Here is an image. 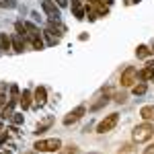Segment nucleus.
I'll return each instance as SVG.
<instances>
[{"mask_svg":"<svg viewBox=\"0 0 154 154\" xmlns=\"http://www.w3.org/2000/svg\"><path fill=\"white\" fill-rule=\"evenodd\" d=\"M113 101H115V103H125V101H128V93H115Z\"/></svg>","mask_w":154,"mask_h":154,"instance_id":"30","label":"nucleus"},{"mask_svg":"<svg viewBox=\"0 0 154 154\" xmlns=\"http://www.w3.org/2000/svg\"><path fill=\"white\" fill-rule=\"evenodd\" d=\"M17 103H19V99H11L6 105L2 107V111H0V117L2 119H11L12 113H14V107H17Z\"/></svg>","mask_w":154,"mask_h":154,"instance_id":"11","label":"nucleus"},{"mask_svg":"<svg viewBox=\"0 0 154 154\" xmlns=\"http://www.w3.org/2000/svg\"><path fill=\"white\" fill-rule=\"evenodd\" d=\"M54 121H56V119H54V115H48V117H43V119H41V121H39V123L35 125V131H33V134H35V136H39V134L48 131L49 128L54 125Z\"/></svg>","mask_w":154,"mask_h":154,"instance_id":"8","label":"nucleus"},{"mask_svg":"<svg viewBox=\"0 0 154 154\" xmlns=\"http://www.w3.org/2000/svg\"><path fill=\"white\" fill-rule=\"evenodd\" d=\"M78 39H80V41H86V39H88V35H86V33H80V35H78Z\"/></svg>","mask_w":154,"mask_h":154,"instance_id":"35","label":"nucleus"},{"mask_svg":"<svg viewBox=\"0 0 154 154\" xmlns=\"http://www.w3.org/2000/svg\"><path fill=\"white\" fill-rule=\"evenodd\" d=\"M2 130H4V125H2V121H0V131H2Z\"/></svg>","mask_w":154,"mask_h":154,"instance_id":"39","label":"nucleus"},{"mask_svg":"<svg viewBox=\"0 0 154 154\" xmlns=\"http://www.w3.org/2000/svg\"><path fill=\"white\" fill-rule=\"evenodd\" d=\"M140 117L144 121H154V105H144L140 109Z\"/></svg>","mask_w":154,"mask_h":154,"instance_id":"16","label":"nucleus"},{"mask_svg":"<svg viewBox=\"0 0 154 154\" xmlns=\"http://www.w3.org/2000/svg\"><path fill=\"white\" fill-rule=\"evenodd\" d=\"M88 2H91V4H95V2H99V0H88Z\"/></svg>","mask_w":154,"mask_h":154,"instance_id":"40","label":"nucleus"},{"mask_svg":"<svg viewBox=\"0 0 154 154\" xmlns=\"http://www.w3.org/2000/svg\"><path fill=\"white\" fill-rule=\"evenodd\" d=\"M84 113H86V107H84V105L74 107L72 111H68V113H66V117L62 119V123H64L66 128H68V125H74L76 121H80V119L84 117Z\"/></svg>","mask_w":154,"mask_h":154,"instance_id":"4","label":"nucleus"},{"mask_svg":"<svg viewBox=\"0 0 154 154\" xmlns=\"http://www.w3.org/2000/svg\"><path fill=\"white\" fill-rule=\"evenodd\" d=\"M150 49H152V54H154V41H152V45H150Z\"/></svg>","mask_w":154,"mask_h":154,"instance_id":"38","label":"nucleus"},{"mask_svg":"<svg viewBox=\"0 0 154 154\" xmlns=\"http://www.w3.org/2000/svg\"><path fill=\"white\" fill-rule=\"evenodd\" d=\"M138 78L142 80V82H148V80H154V68L150 64H146L142 70L138 72Z\"/></svg>","mask_w":154,"mask_h":154,"instance_id":"12","label":"nucleus"},{"mask_svg":"<svg viewBox=\"0 0 154 154\" xmlns=\"http://www.w3.org/2000/svg\"><path fill=\"white\" fill-rule=\"evenodd\" d=\"M152 138H154V125L150 121H144L140 125H136L134 131H131V140L136 144H144L148 140H152Z\"/></svg>","mask_w":154,"mask_h":154,"instance_id":"1","label":"nucleus"},{"mask_svg":"<svg viewBox=\"0 0 154 154\" xmlns=\"http://www.w3.org/2000/svg\"><path fill=\"white\" fill-rule=\"evenodd\" d=\"M146 91H148V84L146 82H136L134 86H131V95H136V97L146 95Z\"/></svg>","mask_w":154,"mask_h":154,"instance_id":"17","label":"nucleus"},{"mask_svg":"<svg viewBox=\"0 0 154 154\" xmlns=\"http://www.w3.org/2000/svg\"><path fill=\"white\" fill-rule=\"evenodd\" d=\"M8 101H11V95L6 93V88H2V91H0V107H4Z\"/></svg>","mask_w":154,"mask_h":154,"instance_id":"26","label":"nucleus"},{"mask_svg":"<svg viewBox=\"0 0 154 154\" xmlns=\"http://www.w3.org/2000/svg\"><path fill=\"white\" fill-rule=\"evenodd\" d=\"M70 11H72V14L76 17V21H84V19H86V14H84V6H82L80 0H72Z\"/></svg>","mask_w":154,"mask_h":154,"instance_id":"9","label":"nucleus"},{"mask_svg":"<svg viewBox=\"0 0 154 154\" xmlns=\"http://www.w3.org/2000/svg\"><path fill=\"white\" fill-rule=\"evenodd\" d=\"M0 8H17V0H0Z\"/></svg>","mask_w":154,"mask_h":154,"instance_id":"28","label":"nucleus"},{"mask_svg":"<svg viewBox=\"0 0 154 154\" xmlns=\"http://www.w3.org/2000/svg\"><path fill=\"white\" fill-rule=\"evenodd\" d=\"M62 148V140L60 138H48V140H37L33 144L35 152H56Z\"/></svg>","mask_w":154,"mask_h":154,"instance_id":"2","label":"nucleus"},{"mask_svg":"<svg viewBox=\"0 0 154 154\" xmlns=\"http://www.w3.org/2000/svg\"><path fill=\"white\" fill-rule=\"evenodd\" d=\"M144 154H154V144H150V146L144 150Z\"/></svg>","mask_w":154,"mask_h":154,"instance_id":"34","label":"nucleus"},{"mask_svg":"<svg viewBox=\"0 0 154 154\" xmlns=\"http://www.w3.org/2000/svg\"><path fill=\"white\" fill-rule=\"evenodd\" d=\"M107 103H109V97H105V99H101L99 103H95V105L91 107V111H99V109H101V107H105Z\"/></svg>","mask_w":154,"mask_h":154,"instance_id":"29","label":"nucleus"},{"mask_svg":"<svg viewBox=\"0 0 154 154\" xmlns=\"http://www.w3.org/2000/svg\"><path fill=\"white\" fill-rule=\"evenodd\" d=\"M48 103V88L45 86H37L35 91H33V107H43Z\"/></svg>","mask_w":154,"mask_h":154,"instance_id":"7","label":"nucleus"},{"mask_svg":"<svg viewBox=\"0 0 154 154\" xmlns=\"http://www.w3.org/2000/svg\"><path fill=\"white\" fill-rule=\"evenodd\" d=\"M27 39L31 41V45H33V49H43V48H45V43H43V39H41V35H27Z\"/></svg>","mask_w":154,"mask_h":154,"instance_id":"19","label":"nucleus"},{"mask_svg":"<svg viewBox=\"0 0 154 154\" xmlns=\"http://www.w3.org/2000/svg\"><path fill=\"white\" fill-rule=\"evenodd\" d=\"M136 80H138V70H136L134 66H128L125 70L121 72V76H119L121 86H134V84H136Z\"/></svg>","mask_w":154,"mask_h":154,"instance_id":"5","label":"nucleus"},{"mask_svg":"<svg viewBox=\"0 0 154 154\" xmlns=\"http://www.w3.org/2000/svg\"><path fill=\"white\" fill-rule=\"evenodd\" d=\"M49 29H51V31H56L60 37H62L64 33H66V31H68V29H66V25L62 23L60 19H49Z\"/></svg>","mask_w":154,"mask_h":154,"instance_id":"14","label":"nucleus"},{"mask_svg":"<svg viewBox=\"0 0 154 154\" xmlns=\"http://www.w3.org/2000/svg\"><path fill=\"white\" fill-rule=\"evenodd\" d=\"M19 103H21V107H23V111H27L29 107L33 105V91L25 88L23 93H21V97H19Z\"/></svg>","mask_w":154,"mask_h":154,"instance_id":"10","label":"nucleus"},{"mask_svg":"<svg viewBox=\"0 0 154 154\" xmlns=\"http://www.w3.org/2000/svg\"><path fill=\"white\" fill-rule=\"evenodd\" d=\"M148 64H150V66H152V68H154V60H152V62H148Z\"/></svg>","mask_w":154,"mask_h":154,"instance_id":"41","label":"nucleus"},{"mask_svg":"<svg viewBox=\"0 0 154 154\" xmlns=\"http://www.w3.org/2000/svg\"><path fill=\"white\" fill-rule=\"evenodd\" d=\"M54 2L58 4L60 8H66V6H68V0H54Z\"/></svg>","mask_w":154,"mask_h":154,"instance_id":"33","label":"nucleus"},{"mask_svg":"<svg viewBox=\"0 0 154 154\" xmlns=\"http://www.w3.org/2000/svg\"><path fill=\"white\" fill-rule=\"evenodd\" d=\"M6 140H8V131H4V130H2V131H0V146L6 142Z\"/></svg>","mask_w":154,"mask_h":154,"instance_id":"32","label":"nucleus"},{"mask_svg":"<svg viewBox=\"0 0 154 154\" xmlns=\"http://www.w3.org/2000/svg\"><path fill=\"white\" fill-rule=\"evenodd\" d=\"M11 121H12V125H21L25 121V117H23V113H12V117H11Z\"/></svg>","mask_w":154,"mask_h":154,"instance_id":"27","label":"nucleus"},{"mask_svg":"<svg viewBox=\"0 0 154 154\" xmlns=\"http://www.w3.org/2000/svg\"><path fill=\"white\" fill-rule=\"evenodd\" d=\"M150 54H152V49L148 48V45H144V43L136 48V58H140V60H146L148 56H150Z\"/></svg>","mask_w":154,"mask_h":154,"instance_id":"18","label":"nucleus"},{"mask_svg":"<svg viewBox=\"0 0 154 154\" xmlns=\"http://www.w3.org/2000/svg\"><path fill=\"white\" fill-rule=\"evenodd\" d=\"M12 48V41L6 33H0V51H8Z\"/></svg>","mask_w":154,"mask_h":154,"instance_id":"20","label":"nucleus"},{"mask_svg":"<svg viewBox=\"0 0 154 154\" xmlns=\"http://www.w3.org/2000/svg\"><path fill=\"white\" fill-rule=\"evenodd\" d=\"M84 14H86V19L93 23V21H97L99 19V14H97V11H95V6H88L86 4V8H84Z\"/></svg>","mask_w":154,"mask_h":154,"instance_id":"23","label":"nucleus"},{"mask_svg":"<svg viewBox=\"0 0 154 154\" xmlns=\"http://www.w3.org/2000/svg\"><path fill=\"white\" fill-rule=\"evenodd\" d=\"M0 154H17V146L11 142H4L0 146Z\"/></svg>","mask_w":154,"mask_h":154,"instance_id":"22","label":"nucleus"},{"mask_svg":"<svg viewBox=\"0 0 154 154\" xmlns=\"http://www.w3.org/2000/svg\"><path fill=\"white\" fill-rule=\"evenodd\" d=\"M19 97H21L19 86H17V84H12V86H11V99H19Z\"/></svg>","mask_w":154,"mask_h":154,"instance_id":"31","label":"nucleus"},{"mask_svg":"<svg viewBox=\"0 0 154 154\" xmlns=\"http://www.w3.org/2000/svg\"><path fill=\"white\" fill-rule=\"evenodd\" d=\"M43 37H45V43H48V45H58L60 43V35L56 33V31H51L49 27L43 31Z\"/></svg>","mask_w":154,"mask_h":154,"instance_id":"15","label":"nucleus"},{"mask_svg":"<svg viewBox=\"0 0 154 154\" xmlns=\"http://www.w3.org/2000/svg\"><path fill=\"white\" fill-rule=\"evenodd\" d=\"M14 29H17V33H19V35L27 37V27H25L23 21H17V23H14Z\"/></svg>","mask_w":154,"mask_h":154,"instance_id":"25","label":"nucleus"},{"mask_svg":"<svg viewBox=\"0 0 154 154\" xmlns=\"http://www.w3.org/2000/svg\"><path fill=\"white\" fill-rule=\"evenodd\" d=\"M11 41H12V49H14L17 54H23V51H25V37L23 35L17 33V35L11 37Z\"/></svg>","mask_w":154,"mask_h":154,"instance_id":"13","label":"nucleus"},{"mask_svg":"<svg viewBox=\"0 0 154 154\" xmlns=\"http://www.w3.org/2000/svg\"><path fill=\"white\" fill-rule=\"evenodd\" d=\"M41 8H43V12L48 14L49 19H60V17H62L60 6L54 2V0H41Z\"/></svg>","mask_w":154,"mask_h":154,"instance_id":"6","label":"nucleus"},{"mask_svg":"<svg viewBox=\"0 0 154 154\" xmlns=\"http://www.w3.org/2000/svg\"><path fill=\"white\" fill-rule=\"evenodd\" d=\"M117 123H119V113H109L105 119L99 121V125H97V134H107V131L113 130Z\"/></svg>","mask_w":154,"mask_h":154,"instance_id":"3","label":"nucleus"},{"mask_svg":"<svg viewBox=\"0 0 154 154\" xmlns=\"http://www.w3.org/2000/svg\"><path fill=\"white\" fill-rule=\"evenodd\" d=\"M60 154H80V148L76 144H70L66 148H60Z\"/></svg>","mask_w":154,"mask_h":154,"instance_id":"24","label":"nucleus"},{"mask_svg":"<svg viewBox=\"0 0 154 154\" xmlns=\"http://www.w3.org/2000/svg\"><path fill=\"white\" fill-rule=\"evenodd\" d=\"M93 6H95V11H97V14H99V17H107V14H109V6H107V4H103V2H95Z\"/></svg>","mask_w":154,"mask_h":154,"instance_id":"21","label":"nucleus"},{"mask_svg":"<svg viewBox=\"0 0 154 154\" xmlns=\"http://www.w3.org/2000/svg\"><path fill=\"white\" fill-rule=\"evenodd\" d=\"M131 2H134V4H140V2H142V0H131Z\"/></svg>","mask_w":154,"mask_h":154,"instance_id":"37","label":"nucleus"},{"mask_svg":"<svg viewBox=\"0 0 154 154\" xmlns=\"http://www.w3.org/2000/svg\"><path fill=\"white\" fill-rule=\"evenodd\" d=\"M99 2H103V4H107V6H111V4H113L115 0H99Z\"/></svg>","mask_w":154,"mask_h":154,"instance_id":"36","label":"nucleus"}]
</instances>
